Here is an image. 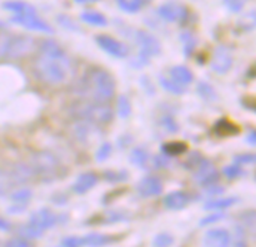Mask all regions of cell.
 Segmentation results:
<instances>
[{"instance_id":"60d3db41","label":"cell","mask_w":256,"mask_h":247,"mask_svg":"<svg viewBox=\"0 0 256 247\" xmlns=\"http://www.w3.org/2000/svg\"><path fill=\"white\" fill-rule=\"evenodd\" d=\"M223 174L228 178H238V176H242L244 175V170L238 164H232V166H226L223 169Z\"/></svg>"},{"instance_id":"d4e9b609","label":"cell","mask_w":256,"mask_h":247,"mask_svg":"<svg viewBox=\"0 0 256 247\" xmlns=\"http://www.w3.org/2000/svg\"><path fill=\"white\" fill-rule=\"evenodd\" d=\"M116 5L125 14H138L146 4L145 0H116Z\"/></svg>"},{"instance_id":"74e56055","label":"cell","mask_w":256,"mask_h":247,"mask_svg":"<svg viewBox=\"0 0 256 247\" xmlns=\"http://www.w3.org/2000/svg\"><path fill=\"white\" fill-rule=\"evenodd\" d=\"M232 247H248L247 246V235L240 224L235 226V240H234Z\"/></svg>"},{"instance_id":"7402d4cb","label":"cell","mask_w":256,"mask_h":247,"mask_svg":"<svg viewBox=\"0 0 256 247\" xmlns=\"http://www.w3.org/2000/svg\"><path fill=\"white\" fill-rule=\"evenodd\" d=\"M246 235H250L256 238V211H246L240 216V223H238Z\"/></svg>"},{"instance_id":"52a82bcc","label":"cell","mask_w":256,"mask_h":247,"mask_svg":"<svg viewBox=\"0 0 256 247\" xmlns=\"http://www.w3.org/2000/svg\"><path fill=\"white\" fill-rule=\"evenodd\" d=\"M133 38H134V41H136V44L139 47L138 54L148 59L150 62H151L152 58H156V56H158L162 53V42L154 34H151L148 30H136Z\"/></svg>"},{"instance_id":"e575fe53","label":"cell","mask_w":256,"mask_h":247,"mask_svg":"<svg viewBox=\"0 0 256 247\" xmlns=\"http://www.w3.org/2000/svg\"><path fill=\"white\" fill-rule=\"evenodd\" d=\"M186 150H187V146H186V144H182V142H170V144L163 145V152H164L166 156H180V154H182Z\"/></svg>"},{"instance_id":"2e32d148","label":"cell","mask_w":256,"mask_h":247,"mask_svg":"<svg viewBox=\"0 0 256 247\" xmlns=\"http://www.w3.org/2000/svg\"><path fill=\"white\" fill-rule=\"evenodd\" d=\"M139 193L144 198H152V196H158L163 192V184L157 176H145L139 186H138Z\"/></svg>"},{"instance_id":"f546056e","label":"cell","mask_w":256,"mask_h":247,"mask_svg":"<svg viewBox=\"0 0 256 247\" xmlns=\"http://www.w3.org/2000/svg\"><path fill=\"white\" fill-rule=\"evenodd\" d=\"M132 110H133V107H132V101L128 100V96L120 95V96L118 98V102H116V113L119 114V118H122V119L130 118Z\"/></svg>"},{"instance_id":"44dd1931","label":"cell","mask_w":256,"mask_h":247,"mask_svg":"<svg viewBox=\"0 0 256 247\" xmlns=\"http://www.w3.org/2000/svg\"><path fill=\"white\" fill-rule=\"evenodd\" d=\"M96 182H98V176L95 174H92V172H86V174H82L77 178L72 188H74L76 193L83 194V193H88L89 190H92L96 186Z\"/></svg>"},{"instance_id":"f6af8a7d","label":"cell","mask_w":256,"mask_h":247,"mask_svg":"<svg viewBox=\"0 0 256 247\" xmlns=\"http://www.w3.org/2000/svg\"><path fill=\"white\" fill-rule=\"evenodd\" d=\"M163 127H164L168 132H170V133L178 132V124L174 120L172 116H164V118H163Z\"/></svg>"},{"instance_id":"277c9868","label":"cell","mask_w":256,"mask_h":247,"mask_svg":"<svg viewBox=\"0 0 256 247\" xmlns=\"http://www.w3.org/2000/svg\"><path fill=\"white\" fill-rule=\"evenodd\" d=\"M70 113L77 119L92 126H106L113 119V110L107 102H96L89 100H78L71 104Z\"/></svg>"},{"instance_id":"f5cc1de1","label":"cell","mask_w":256,"mask_h":247,"mask_svg":"<svg viewBox=\"0 0 256 247\" xmlns=\"http://www.w3.org/2000/svg\"><path fill=\"white\" fill-rule=\"evenodd\" d=\"M150 2H152V0H145V4H150Z\"/></svg>"},{"instance_id":"816d5d0a","label":"cell","mask_w":256,"mask_h":247,"mask_svg":"<svg viewBox=\"0 0 256 247\" xmlns=\"http://www.w3.org/2000/svg\"><path fill=\"white\" fill-rule=\"evenodd\" d=\"M8 28V23H5L4 20H0V32H2L4 29H6Z\"/></svg>"},{"instance_id":"9c48e42d","label":"cell","mask_w":256,"mask_h":247,"mask_svg":"<svg viewBox=\"0 0 256 247\" xmlns=\"http://www.w3.org/2000/svg\"><path fill=\"white\" fill-rule=\"evenodd\" d=\"M12 24L16 26H20L26 30H30V32H38V34H47V35H52L54 34V29L53 26L46 22L44 18H41L38 14H28V16H12L11 20H10Z\"/></svg>"},{"instance_id":"836d02e7","label":"cell","mask_w":256,"mask_h":247,"mask_svg":"<svg viewBox=\"0 0 256 247\" xmlns=\"http://www.w3.org/2000/svg\"><path fill=\"white\" fill-rule=\"evenodd\" d=\"M32 196H34V193H32L30 188H20V190H17V192H14L11 194V199L16 204L23 206V205H26V204H29L32 200Z\"/></svg>"},{"instance_id":"f907efd6","label":"cell","mask_w":256,"mask_h":247,"mask_svg":"<svg viewBox=\"0 0 256 247\" xmlns=\"http://www.w3.org/2000/svg\"><path fill=\"white\" fill-rule=\"evenodd\" d=\"M76 4H78V5H90V4H96V2H100V0H74Z\"/></svg>"},{"instance_id":"f1b7e54d","label":"cell","mask_w":256,"mask_h":247,"mask_svg":"<svg viewBox=\"0 0 256 247\" xmlns=\"http://www.w3.org/2000/svg\"><path fill=\"white\" fill-rule=\"evenodd\" d=\"M56 22L65 30H70V32H82V28L78 26V23L71 16H68V14H59L56 17Z\"/></svg>"},{"instance_id":"9a60e30c","label":"cell","mask_w":256,"mask_h":247,"mask_svg":"<svg viewBox=\"0 0 256 247\" xmlns=\"http://www.w3.org/2000/svg\"><path fill=\"white\" fill-rule=\"evenodd\" d=\"M2 8L8 12H12V16H28V14H38V10L35 5L26 2V0H6L2 4Z\"/></svg>"},{"instance_id":"ac0fdd59","label":"cell","mask_w":256,"mask_h":247,"mask_svg":"<svg viewBox=\"0 0 256 247\" xmlns=\"http://www.w3.org/2000/svg\"><path fill=\"white\" fill-rule=\"evenodd\" d=\"M80 20L89 26H94V28H107L108 26V18L100 12V11H95V10H86L80 14Z\"/></svg>"},{"instance_id":"f35d334b","label":"cell","mask_w":256,"mask_h":247,"mask_svg":"<svg viewBox=\"0 0 256 247\" xmlns=\"http://www.w3.org/2000/svg\"><path fill=\"white\" fill-rule=\"evenodd\" d=\"M235 164H256V154L254 152H246L234 156Z\"/></svg>"},{"instance_id":"7dc6e473","label":"cell","mask_w":256,"mask_h":247,"mask_svg":"<svg viewBox=\"0 0 256 247\" xmlns=\"http://www.w3.org/2000/svg\"><path fill=\"white\" fill-rule=\"evenodd\" d=\"M11 229V223L4 218V217H0V230H10Z\"/></svg>"},{"instance_id":"e0dca14e","label":"cell","mask_w":256,"mask_h":247,"mask_svg":"<svg viewBox=\"0 0 256 247\" xmlns=\"http://www.w3.org/2000/svg\"><path fill=\"white\" fill-rule=\"evenodd\" d=\"M169 77L174 82H176L178 84L184 86V88L187 84L193 83V80H194V76H193L192 70L188 66H186V65H175V66H172L169 70Z\"/></svg>"},{"instance_id":"6da1fadb","label":"cell","mask_w":256,"mask_h":247,"mask_svg":"<svg viewBox=\"0 0 256 247\" xmlns=\"http://www.w3.org/2000/svg\"><path fill=\"white\" fill-rule=\"evenodd\" d=\"M38 54L34 60L35 77L48 84L60 86L74 77V64L64 47L54 40H44L38 46Z\"/></svg>"},{"instance_id":"484cf974","label":"cell","mask_w":256,"mask_h":247,"mask_svg":"<svg viewBox=\"0 0 256 247\" xmlns=\"http://www.w3.org/2000/svg\"><path fill=\"white\" fill-rule=\"evenodd\" d=\"M238 202L236 198H214L211 200H208L204 208L205 210H210V211H222V210H226L232 205H235Z\"/></svg>"},{"instance_id":"1f68e13d","label":"cell","mask_w":256,"mask_h":247,"mask_svg":"<svg viewBox=\"0 0 256 247\" xmlns=\"http://www.w3.org/2000/svg\"><path fill=\"white\" fill-rule=\"evenodd\" d=\"M216 134L218 136H230V134H235L238 133V128L234 126V124L228 122V120H218L216 124V128H214Z\"/></svg>"},{"instance_id":"7bdbcfd3","label":"cell","mask_w":256,"mask_h":247,"mask_svg":"<svg viewBox=\"0 0 256 247\" xmlns=\"http://www.w3.org/2000/svg\"><path fill=\"white\" fill-rule=\"evenodd\" d=\"M222 218H224V214H222V212H214V214H211V216H208V217H204V218L200 220L199 226H206V224L216 223V222H218V220H222Z\"/></svg>"},{"instance_id":"8fae6325","label":"cell","mask_w":256,"mask_h":247,"mask_svg":"<svg viewBox=\"0 0 256 247\" xmlns=\"http://www.w3.org/2000/svg\"><path fill=\"white\" fill-rule=\"evenodd\" d=\"M194 180L200 186H214L217 182V180H218V172L208 160H202L196 166Z\"/></svg>"},{"instance_id":"4316f807","label":"cell","mask_w":256,"mask_h":247,"mask_svg":"<svg viewBox=\"0 0 256 247\" xmlns=\"http://www.w3.org/2000/svg\"><path fill=\"white\" fill-rule=\"evenodd\" d=\"M42 232L41 229H38L36 226L30 224V223H24V224H20L17 228V234L20 238H24V240H36V238H42Z\"/></svg>"},{"instance_id":"cb8c5ba5","label":"cell","mask_w":256,"mask_h":247,"mask_svg":"<svg viewBox=\"0 0 256 247\" xmlns=\"http://www.w3.org/2000/svg\"><path fill=\"white\" fill-rule=\"evenodd\" d=\"M235 29L241 34H247L256 29V11H250L236 20Z\"/></svg>"},{"instance_id":"30bf717a","label":"cell","mask_w":256,"mask_h":247,"mask_svg":"<svg viewBox=\"0 0 256 247\" xmlns=\"http://www.w3.org/2000/svg\"><path fill=\"white\" fill-rule=\"evenodd\" d=\"M234 64V56L229 47L226 46H218L214 48L212 58H211V70L217 74H226Z\"/></svg>"},{"instance_id":"ab89813d","label":"cell","mask_w":256,"mask_h":247,"mask_svg":"<svg viewBox=\"0 0 256 247\" xmlns=\"http://www.w3.org/2000/svg\"><path fill=\"white\" fill-rule=\"evenodd\" d=\"M110 154H112V145H110V144H102V145L98 148V151H96V154H95V158H96L98 162H106V160L110 157Z\"/></svg>"},{"instance_id":"db71d44e","label":"cell","mask_w":256,"mask_h":247,"mask_svg":"<svg viewBox=\"0 0 256 247\" xmlns=\"http://www.w3.org/2000/svg\"><path fill=\"white\" fill-rule=\"evenodd\" d=\"M254 74H256V65H254Z\"/></svg>"},{"instance_id":"ee69618b","label":"cell","mask_w":256,"mask_h":247,"mask_svg":"<svg viewBox=\"0 0 256 247\" xmlns=\"http://www.w3.org/2000/svg\"><path fill=\"white\" fill-rule=\"evenodd\" d=\"M10 180H8V175L0 169V196H4L6 192H8V188H10Z\"/></svg>"},{"instance_id":"7c38bea8","label":"cell","mask_w":256,"mask_h":247,"mask_svg":"<svg viewBox=\"0 0 256 247\" xmlns=\"http://www.w3.org/2000/svg\"><path fill=\"white\" fill-rule=\"evenodd\" d=\"M59 216L54 214L52 210H47V208H42V210H38L35 211L32 216H30V224L36 226L38 229L41 230H46V229H50V228H54L58 223H59Z\"/></svg>"},{"instance_id":"d6a6232c","label":"cell","mask_w":256,"mask_h":247,"mask_svg":"<svg viewBox=\"0 0 256 247\" xmlns=\"http://www.w3.org/2000/svg\"><path fill=\"white\" fill-rule=\"evenodd\" d=\"M198 94L205 100V101H216L217 100V94L214 90V88L206 83V82H200L198 83Z\"/></svg>"},{"instance_id":"d6986e66","label":"cell","mask_w":256,"mask_h":247,"mask_svg":"<svg viewBox=\"0 0 256 247\" xmlns=\"http://www.w3.org/2000/svg\"><path fill=\"white\" fill-rule=\"evenodd\" d=\"M190 200V196L186 193V192H172L169 193L164 199H163V204L168 210H181L184 208Z\"/></svg>"},{"instance_id":"8d00e7d4","label":"cell","mask_w":256,"mask_h":247,"mask_svg":"<svg viewBox=\"0 0 256 247\" xmlns=\"http://www.w3.org/2000/svg\"><path fill=\"white\" fill-rule=\"evenodd\" d=\"M172 244H174V236L168 232H162V234L156 235L152 240L154 247H170Z\"/></svg>"},{"instance_id":"4dcf8cb0","label":"cell","mask_w":256,"mask_h":247,"mask_svg":"<svg viewBox=\"0 0 256 247\" xmlns=\"http://www.w3.org/2000/svg\"><path fill=\"white\" fill-rule=\"evenodd\" d=\"M130 162L138 168H145L148 163V152L144 148H134L130 152Z\"/></svg>"},{"instance_id":"4fadbf2b","label":"cell","mask_w":256,"mask_h":247,"mask_svg":"<svg viewBox=\"0 0 256 247\" xmlns=\"http://www.w3.org/2000/svg\"><path fill=\"white\" fill-rule=\"evenodd\" d=\"M204 247H230V234L223 228H216L204 235Z\"/></svg>"},{"instance_id":"681fc988","label":"cell","mask_w":256,"mask_h":247,"mask_svg":"<svg viewBox=\"0 0 256 247\" xmlns=\"http://www.w3.org/2000/svg\"><path fill=\"white\" fill-rule=\"evenodd\" d=\"M246 142H247V144H250V145H256V132L248 133V136H247Z\"/></svg>"},{"instance_id":"b9f144b4","label":"cell","mask_w":256,"mask_h":247,"mask_svg":"<svg viewBox=\"0 0 256 247\" xmlns=\"http://www.w3.org/2000/svg\"><path fill=\"white\" fill-rule=\"evenodd\" d=\"M5 247H32V246L28 242V240L20 238V236H16V238L8 240L6 244H5Z\"/></svg>"},{"instance_id":"83f0119b","label":"cell","mask_w":256,"mask_h":247,"mask_svg":"<svg viewBox=\"0 0 256 247\" xmlns=\"http://www.w3.org/2000/svg\"><path fill=\"white\" fill-rule=\"evenodd\" d=\"M158 83H160V86L166 90V92H170V94H174V95H182V94H186V88L184 86H181V84H178L176 82H174L170 77H166V76H160L158 77Z\"/></svg>"},{"instance_id":"bcb514c9","label":"cell","mask_w":256,"mask_h":247,"mask_svg":"<svg viewBox=\"0 0 256 247\" xmlns=\"http://www.w3.org/2000/svg\"><path fill=\"white\" fill-rule=\"evenodd\" d=\"M126 178H128L126 176V172L124 175H118L114 172H106V180L110 181V182H113V181H122V180H126Z\"/></svg>"},{"instance_id":"3957f363","label":"cell","mask_w":256,"mask_h":247,"mask_svg":"<svg viewBox=\"0 0 256 247\" xmlns=\"http://www.w3.org/2000/svg\"><path fill=\"white\" fill-rule=\"evenodd\" d=\"M38 50V42L26 34L0 32V59L18 60L34 54Z\"/></svg>"},{"instance_id":"7a4b0ae2","label":"cell","mask_w":256,"mask_h":247,"mask_svg":"<svg viewBox=\"0 0 256 247\" xmlns=\"http://www.w3.org/2000/svg\"><path fill=\"white\" fill-rule=\"evenodd\" d=\"M77 92L82 100L107 102L114 96L116 82L113 76L104 68H90L78 82Z\"/></svg>"},{"instance_id":"c3c4849f","label":"cell","mask_w":256,"mask_h":247,"mask_svg":"<svg viewBox=\"0 0 256 247\" xmlns=\"http://www.w3.org/2000/svg\"><path fill=\"white\" fill-rule=\"evenodd\" d=\"M168 164H169V158H164V157L156 158V166H168Z\"/></svg>"},{"instance_id":"d590c367","label":"cell","mask_w":256,"mask_h":247,"mask_svg":"<svg viewBox=\"0 0 256 247\" xmlns=\"http://www.w3.org/2000/svg\"><path fill=\"white\" fill-rule=\"evenodd\" d=\"M222 4L224 5V8L232 12V14H238L244 10L247 0H222Z\"/></svg>"},{"instance_id":"5b68a950","label":"cell","mask_w":256,"mask_h":247,"mask_svg":"<svg viewBox=\"0 0 256 247\" xmlns=\"http://www.w3.org/2000/svg\"><path fill=\"white\" fill-rule=\"evenodd\" d=\"M30 168L36 176L44 181H52L59 175L60 163L59 158L52 151H36L30 157Z\"/></svg>"},{"instance_id":"603a6c76","label":"cell","mask_w":256,"mask_h":247,"mask_svg":"<svg viewBox=\"0 0 256 247\" xmlns=\"http://www.w3.org/2000/svg\"><path fill=\"white\" fill-rule=\"evenodd\" d=\"M180 40H181V44H182V53H184V56L186 58H190L194 53L196 46H198L196 35L192 30H182L181 35H180Z\"/></svg>"},{"instance_id":"8992f818","label":"cell","mask_w":256,"mask_h":247,"mask_svg":"<svg viewBox=\"0 0 256 247\" xmlns=\"http://www.w3.org/2000/svg\"><path fill=\"white\" fill-rule=\"evenodd\" d=\"M156 12L166 23L184 24V23H187V20L190 17L188 8L182 2H180V0H166V2L158 5Z\"/></svg>"},{"instance_id":"ba28073f","label":"cell","mask_w":256,"mask_h":247,"mask_svg":"<svg viewBox=\"0 0 256 247\" xmlns=\"http://www.w3.org/2000/svg\"><path fill=\"white\" fill-rule=\"evenodd\" d=\"M95 42L104 53H107L108 56H112L114 59H125V58L130 56V47H128L125 42H122V41H119L114 36H110L107 34L96 35Z\"/></svg>"},{"instance_id":"ffe728a7","label":"cell","mask_w":256,"mask_h":247,"mask_svg":"<svg viewBox=\"0 0 256 247\" xmlns=\"http://www.w3.org/2000/svg\"><path fill=\"white\" fill-rule=\"evenodd\" d=\"M80 238V247H104L113 242V238L106 234H88Z\"/></svg>"},{"instance_id":"5bb4252c","label":"cell","mask_w":256,"mask_h":247,"mask_svg":"<svg viewBox=\"0 0 256 247\" xmlns=\"http://www.w3.org/2000/svg\"><path fill=\"white\" fill-rule=\"evenodd\" d=\"M8 175V180H10V184H26L29 181L34 180L35 174L30 168V164H26V163H18L16 166L11 168L10 174Z\"/></svg>"}]
</instances>
